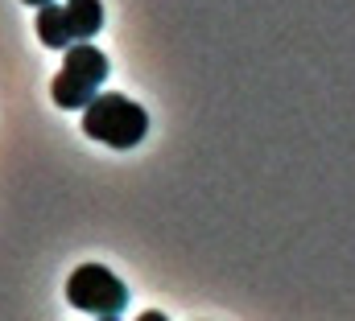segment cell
Segmentation results:
<instances>
[{
  "label": "cell",
  "instance_id": "obj_5",
  "mask_svg": "<svg viewBox=\"0 0 355 321\" xmlns=\"http://www.w3.org/2000/svg\"><path fill=\"white\" fill-rule=\"evenodd\" d=\"M25 4H33V8H37V4H46V0H25Z\"/></svg>",
  "mask_w": 355,
  "mask_h": 321
},
{
  "label": "cell",
  "instance_id": "obj_2",
  "mask_svg": "<svg viewBox=\"0 0 355 321\" xmlns=\"http://www.w3.org/2000/svg\"><path fill=\"white\" fill-rule=\"evenodd\" d=\"M67 305L91 318H120L128 305V288L103 264H79L67 280Z\"/></svg>",
  "mask_w": 355,
  "mask_h": 321
},
{
  "label": "cell",
  "instance_id": "obj_3",
  "mask_svg": "<svg viewBox=\"0 0 355 321\" xmlns=\"http://www.w3.org/2000/svg\"><path fill=\"white\" fill-rule=\"evenodd\" d=\"M33 29H37V37H42L46 50H67V46L75 42V37H71V25H67V8H62L58 0L37 4V21H33Z\"/></svg>",
  "mask_w": 355,
  "mask_h": 321
},
{
  "label": "cell",
  "instance_id": "obj_4",
  "mask_svg": "<svg viewBox=\"0 0 355 321\" xmlns=\"http://www.w3.org/2000/svg\"><path fill=\"white\" fill-rule=\"evenodd\" d=\"M67 25L75 42H91L103 29V0H67Z\"/></svg>",
  "mask_w": 355,
  "mask_h": 321
},
{
  "label": "cell",
  "instance_id": "obj_1",
  "mask_svg": "<svg viewBox=\"0 0 355 321\" xmlns=\"http://www.w3.org/2000/svg\"><path fill=\"white\" fill-rule=\"evenodd\" d=\"M83 132L91 140L107 145V149H137L145 140V132H149V116L128 95L103 91L83 107Z\"/></svg>",
  "mask_w": 355,
  "mask_h": 321
}]
</instances>
